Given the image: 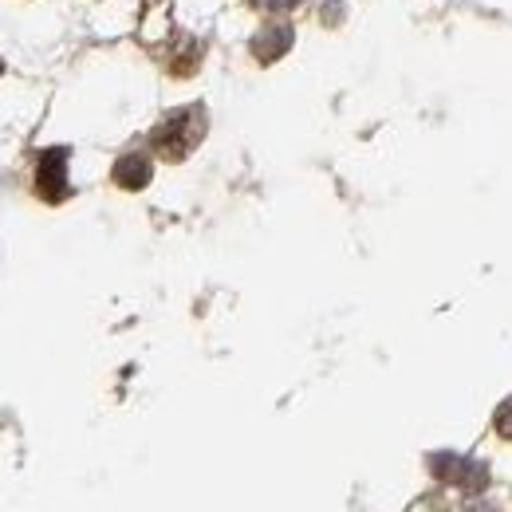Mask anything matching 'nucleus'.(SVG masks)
<instances>
[{
  "instance_id": "nucleus-1",
  "label": "nucleus",
  "mask_w": 512,
  "mask_h": 512,
  "mask_svg": "<svg viewBox=\"0 0 512 512\" xmlns=\"http://www.w3.org/2000/svg\"><path fill=\"white\" fill-rule=\"evenodd\" d=\"M205 138V107H182V111H170L154 134H150V146L166 158V162H182L197 150V142Z\"/></svg>"
},
{
  "instance_id": "nucleus-2",
  "label": "nucleus",
  "mask_w": 512,
  "mask_h": 512,
  "mask_svg": "<svg viewBox=\"0 0 512 512\" xmlns=\"http://www.w3.org/2000/svg\"><path fill=\"white\" fill-rule=\"evenodd\" d=\"M430 469L442 477V481H453L461 485L465 493H481L489 485V469L473 457H453V453H434L430 457Z\"/></svg>"
},
{
  "instance_id": "nucleus-3",
  "label": "nucleus",
  "mask_w": 512,
  "mask_h": 512,
  "mask_svg": "<svg viewBox=\"0 0 512 512\" xmlns=\"http://www.w3.org/2000/svg\"><path fill=\"white\" fill-rule=\"evenodd\" d=\"M36 193L48 201V205H60L71 197V186H67V150L56 146V150H44L40 166H36Z\"/></svg>"
},
{
  "instance_id": "nucleus-4",
  "label": "nucleus",
  "mask_w": 512,
  "mask_h": 512,
  "mask_svg": "<svg viewBox=\"0 0 512 512\" xmlns=\"http://www.w3.org/2000/svg\"><path fill=\"white\" fill-rule=\"evenodd\" d=\"M292 48V24L288 20H276V24H264V32L253 40V56L260 64H272L280 60L284 52Z\"/></svg>"
},
{
  "instance_id": "nucleus-5",
  "label": "nucleus",
  "mask_w": 512,
  "mask_h": 512,
  "mask_svg": "<svg viewBox=\"0 0 512 512\" xmlns=\"http://www.w3.org/2000/svg\"><path fill=\"white\" fill-rule=\"evenodd\" d=\"M111 174H115V186H123V190H142V186H150L154 166H150L146 154H123Z\"/></svg>"
},
{
  "instance_id": "nucleus-6",
  "label": "nucleus",
  "mask_w": 512,
  "mask_h": 512,
  "mask_svg": "<svg viewBox=\"0 0 512 512\" xmlns=\"http://www.w3.org/2000/svg\"><path fill=\"white\" fill-rule=\"evenodd\" d=\"M493 426H497V434H501V438H509V442H512V398H505V402L497 406Z\"/></svg>"
},
{
  "instance_id": "nucleus-7",
  "label": "nucleus",
  "mask_w": 512,
  "mask_h": 512,
  "mask_svg": "<svg viewBox=\"0 0 512 512\" xmlns=\"http://www.w3.org/2000/svg\"><path fill=\"white\" fill-rule=\"evenodd\" d=\"M256 8H264V12H288V8H296L300 0H253Z\"/></svg>"
}]
</instances>
